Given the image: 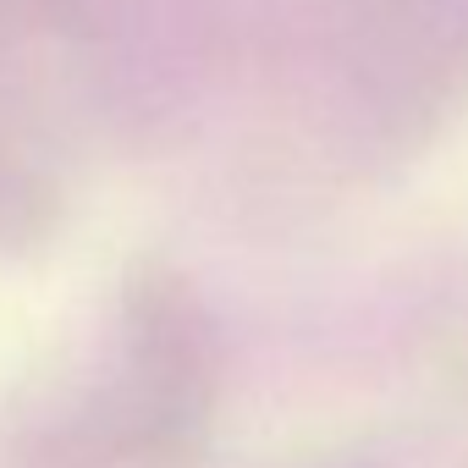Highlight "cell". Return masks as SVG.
Returning a JSON list of instances; mask_svg holds the SVG:
<instances>
[]
</instances>
